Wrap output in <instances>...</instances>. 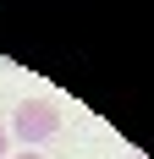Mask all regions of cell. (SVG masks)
<instances>
[{
	"label": "cell",
	"instance_id": "6da1fadb",
	"mask_svg": "<svg viewBox=\"0 0 154 159\" xmlns=\"http://www.w3.org/2000/svg\"><path fill=\"white\" fill-rule=\"evenodd\" d=\"M6 132H11L22 148H39V143H50V137L61 132V110H55L50 99H22L11 110V126Z\"/></svg>",
	"mask_w": 154,
	"mask_h": 159
},
{
	"label": "cell",
	"instance_id": "7a4b0ae2",
	"mask_svg": "<svg viewBox=\"0 0 154 159\" xmlns=\"http://www.w3.org/2000/svg\"><path fill=\"white\" fill-rule=\"evenodd\" d=\"M6 148H11V132H6V126H0V159H6Z\"/></svg>",
	"mask_w": 154,
	"mask_h": 159
},
{
	"label": "cell",
	"instance_id": "3957f363",
	"mask_svg": "<svg viewBox=\"0 0 154 159\" xmlns=\"http://www.w3.org/2000/svg\"><path fill=\"white\" fill-rule=\"evenodd\" d=\"M17 159H44V154H33V148H22V154H17Z\"/></svg>",
	"mask_w": 154,
	"mask_h": 159
},
{
	"label": "cell",
	"instance_id": "277c9868",
	"mask_svg": "<svg viewBox=\"0 0 154 159\" xmlns=\"http://www.w3.org/2000/svg\"><path fill=\"white\" fill-rule=\"evenodd\" d=\"M138 159H143V154H138Z\"/></svg>",
	"mask_w": 154,
	"mask_h": 159
}]
</instances>
